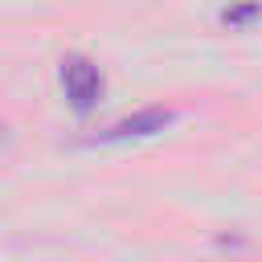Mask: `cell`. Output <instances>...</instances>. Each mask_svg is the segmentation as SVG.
<instances>
[{
	"label": "cell",
	"instance_id": "obj_1",
	"mask_svg": "<svg viewBox=\"0 0 262 262\" xmlns=\"http://www.w3.org/2000/svg\"><path fill=\"white\" fill-rule=\"evenodd\" d=\"M61 90L78 115H86L102 98V70L86 53H66L61 57Z\"/></svg>",
	"mask_w": 262,
	"mask_h": 262
},
{
	"label": "cell",
	"instance_id": "obj_3",
	"mask_svg": "<svg viewBox=\"0 0 262 262\" xmlns=\"http://www.w3.org/2000/svg\"><path fill=\"white\" fill-rule=\"evenodd\" d=\"M258 16H262L258 4H250V8H225V12H221L225 25H246V20H258Z\"/></svg>",
	"mask_w": 262,
	"mask_h": 262
},
{
	"label": "cell",
	"instance_id": "obj_2",
	"mask_svg": "<svg viewBox=\"0 0 262 262\" xmlns=\"http://www.w3.org/2000/svg\"><path fill=\"white\" fill-rule=\"evenodd\" d=\"M176 123V111L172 106H139L135 115H123L115 119L111 127H102L94 139L98 143H127V139H151L160 131H168Z\"/></svg>",
	"mask_w": 262,
	"mask_h": 262
}]
</instances>
